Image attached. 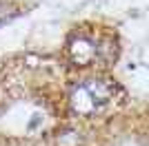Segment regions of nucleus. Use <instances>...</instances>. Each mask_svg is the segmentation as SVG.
I'll list each match as a JSON object with an SVG mask.
<instances>
[{"mask_svg": "<svg viewBox=\"0 0 149 146\" xmlns=\"http://www.w3.org/2000/svg\"><path fill=\"white\" fill-rule=\"evenodd\" d=\"M98 55V47L87 36H74L69 40V58L78 67H89L93 58Z\"/></svg>", "mask_w": 149, "mask_h": 146, "instance_id": "obj_1", "label": "nucleus"}, {"mask_svg": "<svg viewBox=\"0 0 149 146\" xmlns=\"http://www.w3.org/2000/svg\"><path fill=\"white\" fill-rule=\"evenodd\" d=\"M69 106H71V111L78 113V115H91L100 104L96 102L93 93L89 91L87 82H82V84H76L74 89H71V93H69Z\"/></svg>", "mask_w": 149, "mask_h": 146, "instance_id": "obj_2", "label": "nucleus"}, {"mask_svg": "<svg viewBox=\"0 0 149 146\" xmlns=\"http://www.w3.org/2000/svg\"><path fill=\"white\" fill-rule=\"evenodd\" d=\"M87 86H89V91L93 93V97H96L98 104H105L107 100L111 97V89H109V84L102 82V80H87Z\"/></svg>", "mask_w": 149, "mask_h": 146, "instance_id": "obj_3", "label": "nucleus"}, {"mask_svg": "<svg viewBox=\"0 0 149 146\" xmlns=\"http://www.w3.org/2000/svg\"><path fill=\"white\" fill-rule=\"evenodd\" d=\"M58 146H80V137L74 131H65L58 135Z\"/></svg>", "mask_w": 149, "mask_h": 146, "instance_id": "obj_4", "label": "nucleus"}]
</instances>
